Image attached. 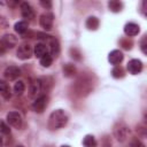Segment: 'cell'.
Returning <instances> with one entry per match:
<instances>
[{"label": "cell", "instance_id": "obj_14", "mask_svg": "<svg viewBox=\"0 0 147 147\" xmlns=\"http://www.w3.org/2000/svg\"><path fill=\"white\" fill-rule=\"evenodd\" d=\"M0 94L3 99L6 100H9L10 96H11V91H10V87L9 85L7 84L6 80H0Z\"/></svg>", "mask_w": 147, "mask_h": 147}, {"label": "cell", "instance_id": "obj_2", "mask_svg": "<svg viewBox=\"0 0 147 147\" xmlns=\"http://www.w3.org/2000/svg\"><path fill=\"white\" fill-rule=\"evenodd\" d=\"M47 105H48V98H47V95H40V96L36 98V100L32 102V106L31 107H32V110L33 111L40 114V113H42L46 109Z\"/></svg>", "mask_w": 147, "mask_h": 147}, {"label": "cell", "instance_id": "obj_11", "mask_svg": "<svg viewBox=\"0 0 147 147\" xmlns=\"http://www.w3.org/2000/svg\"><path fill=\"white\" fill-rule=\"evenodd\" d=\"M40 91H41V82L39 79L33 80L30 84V88H29V95H30V98H38Z\"/></svg>", "mask_w": 147, "mask_h": 147}, {"label": "cell", "instance_id": "obj_23", "mask_svg": "<svg viewBox=\"0 0 147 147\" xmlns=\"http://www.w3.org/2000/svg\"><path fill=\"white\" fill-rule=\"evenodd\" d=\"M111 75L115 78H122L124 76V70L121 65H115V68L111 70Z\"/></svg>", "mask_w": 147, "mask_h": 147}, {"label": "cell", "instance_id": "obj_21", "mask_svg": "<svg viewBox=\"0 0 147 147\" xmlns=\"http://www.w3.org/2000/svg\"><path fill=\"white\" fill-rule=\"evenodd\" d=\"M24 90H25L24 82L18 80V82H16V83H15V85H14V92H15V94L21 95V94L24 92Z\"/></svg>", "mask_w": 147, "mask_h": 147}, {"label": "cell", "instance_id": "obj_6", "mask_svg": "<svg viewBox=\"0 0 147 147\" xmlns=\"http://www.w3.org/2000/svg\"><path fill=\"white\" fill-rule=\"evenodd\" d=\"M20 75H21V70H20V68L16 67V65H9V67H7L6 70H5V72H3L5 78L8 79V80H14V79H16Z\"/></svg>", "mask_w": 147, "mask_h": 147}, {"label": "cell", "instance_id": "obj_26", "mask_svg": "<svg viewBox=\"0 0 147 147\" xmlns=\"http://www.w3.org/2000/svg\"><path fill=\"white\" fill-rule=\"evenodd\" d=\"M146 41H147V38H146V36L142 38V40H141V44H140V47H141V51H142V53L144 54H146L147 53V49H146Z\"/></svg>", "mask_w": 147, "mask_h": 147}, {"label": "cell", "instance_id": "obj_9", "mask_svg": "<svg viewBox=\"0 0 147 147\" xmlns=\"http://www.w3.org/2000/svg\"><path fill=\"white\" fill-rule=\"evenodd\" d=\"M123 53L121 52V51H118V49H114V51H111L110 53H109V55H108V60H109V62L111 63V64H114V65H117V64H119L122 61H123Z\"/></svg>", "mask_w": 147, "mask_h": 147}, {"label": "cell", "instance_id": "obj_4", "mask_svg": "<svg viewBox=\"0 0 147 147\" xmlns=\"http://www.w3.org/2000/svg\"><path fill=\"white\" fill-rule=\"evenodd\" d=\"M17 57L21 60H26L30 59L32 55V47L29 44H22L21 46H18L17 49Z\"/></svg>", "mask_w": 147, "mask_h": 147}, {"label": "cell", "instance_id": "obj_24", "mask_svg": "<svg viewBox=\"0 0 147 147\" xmlns=\"http://www.w3.org/2000/svg\"><path fill=\"white\" fill-rule=\"evenodd\" d=\"M63 71H64V74H65L67 76H71L72 74H75L76 69H75V67H74L72 64L68 63V64H67V65L63 68Z\"/></svg>", "mask_w": 147, "mask_h": 147}, {"label": "cell", "instance_id": "obj_5", "mask_svg": "<svg viewBox=\"0 0 147 147\" xmlns=\"http://www.w3.org/2000/svg\"><path fill=\"white\" fill-rule=\"evenodd\" d=\"M53 22H54V16L49 13H46V14H42L39 18V23L41 25L42 29L45 30H51L52 26H53Z\"/></svg>", "mask_w": 147, "mask_h": 147}, {"label": "cell", "instance_id": "obj_7", "mask_svg": "<svg viewBox=\"0 0 147 147\" xmlns=\"http://www.w3.org/2000/svg\"><path fill=\"white\" fill-rule=\"evenodd\" d=\"M127 70L132 75L139 74L142 70V63H141V61L140 60H137V59H133V60L129 61V63H127Z\"/></svg>", "mask_w": 147, "mask_h": 147}, {"label": "cell", "instance_id": "obj_10", "mask_svg": "<svg viewBox=\"0 0 147 147\" xmlns=\"http://www.w3.org/2000/svg\"><path fill=\"white\" fill-rule=\"evenodd\" d=\"M21 14L26 20H32L34 17V11L28 2H22L21 3Z\"/></svg>", "mask_w": 147, "mask_h": 147}, {"label": "cell", "instance_id": "obj_1", "mask_svg": "<svg viewBox=\"0 0 147 147\" xmlns=\"http://www.w3.org/2000/svg\"><path fill=\"white\" fill-rule=\"evenodd\" d=\"M68 123V115L62 109L54 110L48 117V127L51 130H59Z\"/></svg>", "mask_w": 147, "mask_h": 147}, {"label": "cell", "instance_id": "obj_17", "mask_svg": "<svg viewBox=\"0 0 147 147\" xmlns=\"http://www.w3.org/2000/svg\"><path fill=\"white\" fill-rule=\"evenodd\" d=\"M86 28L88 30H96L99 28V20L95 16H90L86 20Z\"/></svg>", "mask_w": 147, "mask_h": 147}, {"label": "cell", "instance_id": "obj_13", "mask_svg": "<svg viewBox=\"0 0 147 147\" xmlns=\"http://www.w3.org/2000/svg\"><path fill=\"white\" fill-rule=\"evenodd\" d=\"M140 29H139V25L136 24V23H126L125 26H124V32L126 36L129 37H133V36H137L139 33Z\"/></svg>", "mask_w": 147, "mask_h": 147}, {"label": "cell", "instance_id": "obj_22", "mask_svg": "<svg viewBox=\"0 0 147 147\" xmlns=\"http://www.w3.org/2000/svg\"><path fill=\"white\" fill-rule=\"evenodd\" d=\"M52 62H53V57L51 56V54L49 53H47L46 55H44L41 59H40V64L42 65V67H49L51 64H52Z\"/></svg>", "mask_w": 147, "mask_h": 147}, {"label": "cell", "instance_id": "obj_31", "mask_svg": "<svg viewBox=\"0 0 147 147\" xmlns=\"http://www.w3.org/2000/svg\"><path fill=\"white\" fill-rule=\"evenodd\" d=\"M17 147H24V146H22V145H18V146H17Z\"/></svg>", "mask_w": 147, "mask_h": 147}, {"label": "cell", "instance_id": "obj_8", "mask_svg": "<svg viewBox=\"0 0 147 147\" xmlns=\"http://www.w3.org/2000/svg\"><path fill=\"white\" fill-rule=\"evenodd\" d=\"M0 42H1V45H2L3 48H13L14 46H16L17 39L13 34H5L1 38V41Z\"/></svg>", "mask_w": 147, "mask_h": 147}, {"label": "cell", "instance_id": "obj_29", "mask_svg": "<svg viewBox=\"0 0 147 147\" xmlns=\"http://www.w3.org/2000/svg\"><path fill=\"white\" fill-rule=\"evenodd\" d=\"M0 147H2V138L0 137Z\"/></svg>", "mask_w": 147, "mask_h": 147}, {"label": "cell", "instance_id": "obj_19", "mask_svg": "<svg viewBox=\"0 0 147 147\" xmlns=\"http://www.w3.org/2000/svg\"><path fill=\"white\" fill-rule=\"evenodd\" d=\"M28 22H25V21H20V22H17L15 25H14V29H15V31L17 32V33H20V34H23L24 32H26V30H28Z\"/></svg>", "mask_w": 147, "mask_h": 147}, {"label": "cell", "instance_id": "obj_18", "mask_svg": "<svg viewBox=\"0 0 147 147\" xmlns=\"http://www.w3.org/2000/svg\"><path fill=\"white\" fill-rule=\"evenodd\" d=\"M108 7H109V9H110L111 11H114V13H118V11L122 10V8H123V3H122L121 1H117V0H111V1L108 2Z\"/></svg>", "mask_w": 147, "mask_h": 147}, {"label": "cell", "instance_id": "obj_28", "mask_svg": "<svg viewBox=\"0 0 147 147\" xmlns=\"http://www.w3.org/2000/svg\"><path fill=\"white\" fill-rule=\"evenodd\" d=\"M131 146L132 147H145L141 142H140V140H138V139H134V140H132V142H131Z\"/></svg>", "mask_w": 147, "mask_h": 147}, {"label": "cell", "instance_id": "obj_25", "mask_svg": "<svg viewBox=\"0 0 147 147\" xmlns=\"http://www.w3.org/2000/svg\"><path fill=\"white\" fill-rule=\"evenodd\" d=\"M0 132L3 133V134H9V133H10L9 126H8L5 122H2V121H0Z\"/></svg>", "mask_w": 147, "mask_h": 147}, {"label": "cell", "instance_id": "obj_27", "mask_svg": "<svg viewBox=\"0 0 147 147\" xmlns=\"http://www.w3.org/2000/svg\"><path fill=\"white\" fill-rule=\"evenodd\" d=\"M40 5L44 7V8H46V9H51L52 8V2L51 1H40Z\"/></svg>", "mask_w": 147, "mask_h": 147}, {"label": "cell", "instance_id": "obj_30", "mask_svg": "<svg viewBox=\"0 0 147 147\" xmlns=\"http://www.w3.org/2000/svg\"><path fill=\"white\" fill-rule=\"evenodd\" d=\"M61 147H70V146H68V145H63V146H61Z\"/></svg>", "mask_w": 147, "mask_h": 147}, {"label": "cell", "instance_id": "obj_12", "mask_svg": "<svg viewBox=\"0 0 147 147\" xmlns=\"http://www.w3.org/2000/svg\"><path fill=\"white\" fill-rule=\"evenodd\" d=\"M48 41H49V51H51V56L52 57H57L60 54V45L59 41L53 38V37H48Z\"/></svg>", "mask_w": 147, "mask_h": 147}, {"label": "cell", "instance_id": "obj_20", "mask_svg": "<svg viewBox=\"0 0 147 147\" xmlns=\"http://www.w3.org/2000/svg\"><path fill=\"white\" fill-rule=\"evenodd\" d=\"M96 140L93 136L91 134H87L85 136V138L83 139V146L84 147H96Z\"/></svg>", "mask_w": 147, "mask_h": 147}, {"label": "cell", "instance_id": "obj_15", "mask_svg": "<svg viewBox=\"0 0 147 147\" xmlns=\"http://www.w3.org/2000/svg\"><path fill=\"white\" fill-rule=\"evenodd\" d=\"M34 55L39 59H41L44 55H46L48 53V48L47 46L44 44V42H38L36 46H34Z\"/></svg>", "mask_w": 147, "mask_h": 147}, {"label": "cell", "instance_id": "obj_3", "mask_svg": "<svg viewBox=\"0 0 147 147\" xmlns=\"http://www.w3.org/2000/svg\"><path fill=\"white\" fill-rule=\"evenodd\" d=\"M7 122L15 129L22 127V117L17 111H10L7 114Z\"/></svg>", "mask_w": 147, "mask_h": 147}, {"label": "cell", "instance_id": "obj_16", "mask_svg": "<svg viewBox=\"0 0 147 147\" xmlns=\"http://www.w3.org/2000/svg\"><path fill=\"white\" fill-rule=\"evenodd\" d=\"M114 132H115L116 138H117L118 140L123 141V140H125V138H126V136H127V127L124 126V125H123V127H122V124H119V127H115Z\"/></svg>", "mask_w": 147, "mask_h": 147}]
</instances>
